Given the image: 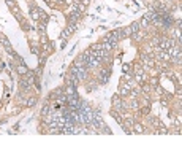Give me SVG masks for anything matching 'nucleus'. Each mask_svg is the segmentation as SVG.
<instances>
[{
  "label": "nucleus",
  "instance_id": "1",
  "mask_svg": "<svg viewBox=\"0 0 182 143\" xmlns=\"http://www.w3.org/2000/svg\"><path fill=\"white\" fill-rule=\"evenodd\" d=\"M158 46H160L161 49L168 51L170 48L174 46V40H173V38H160V43H158Z\"/></svg>",
  "mask_w": 182,
  "mask_h": 143
},
{
  "label": "nucleus",
  "instance_id": "2",
  "mask_svg": "<svg viewBox=\"0 0 182 143\" xmlns=\"http://www.w3.org/2000/svg\"><path fill=\"white\" fill-rule=\"evenodd\" d=\"M109 73H111L109 69H102V72H100V81H102V84L108 83V80H109Z\"/></svg>",
  "mask_w": 182,
  "mask_h": 143
},
{
  "label": "nucleus",
  "instance_id": "3",
  "mask_svg": "<svg viewBox=\"0 0 182 143\" xmlns=\"http://www.w3.org/2000/svg\"><path fill=\"white\" fill-rule=\"evenodd\" d=\"M75 29H76V24H70V26L62 32V38H67V37H70L73 32H75Z\"/></svg>",
  "mask_w": 182,
  "mask_h": 143
},
{
  "label": "nucleus",
  "instance_id": "4",
  "mask_svg": "<svg viewBox=\"0 0 182 143\" xmlns=\"http://www.w3.org/2000/svg\"><path fill=\"white\" fill-rule=\"evenodd\" d=\"M113 105H114V107H116V108H117V110H122V108H124V107H125V105H124V103H122V102H120V99H119V95H114V97H113Z\"/></svg>",
  "mask_w": 182,
  "mask_h": 143
},
{
  "label": "nucleus",
  "instance_id": "5",
  "mask_svg": "<svg viewBox=\"0 0 182 143\" xmlns=\"http://www.w3.org/2000/svg\"><path fill=\"white\" fill-rule=\"evenodd\" d=\"M40 13H41V10H40V8H32V18L35 19V21H38V19H40Z\"/></svg>",
  "mask_w": 182,
  "mask_h": 143
},
{
  "label": "nucleus",
  "instance_id": "6",
  "mask_svg": "<svg viewBox=\"0 0 182 143\" xmlns=\"http://www.w3.org/2000/svg\"><path fill=\"white\" fill-rule=\"evenodd\" d=\"M139 27H141V24H139V22H133V24L130 26V30H131V33H138Z\"/></svg>",
  "mask_w": 182,
  "mask_h": 143
},
{
  "label": "nucleus",
  "instance_id": "7",
  "mask_svg": "<svg viewBox=\"0 0 182 143\" xmlns=\"http://www.w3.org/2000/svg\"><path fill=\"white\" fill-rule=\"evenodd\" d=\"M29 87H30L29 80H21V89L22 91H29Z\"/></svg>",
  "mask_w": 182,
  "mask_h": 143
},
{
  "label": "nucleus",
  "instance_id": "8",
  "mask_svg": "<svg viewBox=\"0 0 182 143\" xmlns=\"http://www.w3.org/2000/svg\"><path fill=\"white\" fill-rule=\"evenodd\" d=\"M133 132H136V134H143V132H146V130H144V127L141 124H135V130Z\"/></svg>",
  "mask_w": 182,
  "mask_h": 143
},
{
  "label": "nucleus",
  "instance_id": "9",
  "mask_svg": "<svg viewBox=\"0 0 182 143\" xmlns=\"http://www.w3.org/2000/svg\"><path fill=\"white\" fill-rule=\"evenodd\" d=\"M16 70H18V73H19V75H25L27 72H29V70H27V67H25V65H19V67H18V69H16Z\"/></svg>",
  "mask_w": 182,
  "mask_h": 143
},
{
  "label": "nucleus",
  "instance_id": "10",
  "mask_svg": "<svg viewBox=\"0 0 182 143\" xmlns=\"http://www.w3.org/2000/svg\"><path fill=\"white\" fill-rule=\"evenodd\" d=\"M48 113H49V105L45 103V105H43V108H41V116H46Z\"/></svg>",
  "mask_w": 182,
  "mask_h": 143
},
{
  "label": "nucleus",
  "instance_id": "11",
  "mask_svg": "<svg viewBox=\"0 0 182 143\" xmlns=\"http://www.w3.org/2000/svg\"><path fill=\"white\" fill-rule=\"evenodd\" d=\"M111 116H113L114 119H116V121H117V122H122V119H120V116H119V113H117V111H116V110H113V111H111Z\"/></svg>",
  "mask_w": 182,
  "mask_h": 143
},
{
  "label": "nucleus",
  "instance_id": "12",
  "mask_svg": "<svg viewBox=\"0 0 182 143\" xmlns=\"http://www.w3.org/2000/svg\"><path fill=\"white\" fill-rule=\"evenodd\" d=\"M158 57H160V59H168V57H170V53H166V51H160V53H158Z\"/></svg>",
  "mask_w": 182,
  "mask_h": 143
},
{
  "label": "nucleus",
  "instance_id": "13",
  "mask_svg": "<svg viewBox=\"0 0 182 143\" xmlns=\"http://www.w3.org/2000/svg\"><path fill=\"white\" fill-rule=\"evenodd\" d=\"M120 94H122V95L130 94V86H122V91H120Z\"/></svg>",
  "mask_w": 182,
  "mask_h": 143
},
{
  "label": "nucleus",
  "instance_id": "14",
  "mask_svg": "<svg viewBox=\"0 0 182 143\" xmlns=\"http://www.w3.org/2000/svg\"><path fill=\"white\" fill-rule=\"evenodd\" d=\"M149 24H150V21L146 18V16H144V18H143V21H141V26H149Z\"/></svg>",
  "mask_w": 182,
  "mask_h": 143
},
{
  "label": "nucleus",
  "instance_id": "15",
  "mask_svg": "<svg viewBox=\"0 0 182 143\" xmlns=\"http://www.w3.org/2000/svg\"><path fill=\"white\" fill-rule=\"evenodd\" d=\"M38 29H40V32H41L43 35H45V32H46V27H45V24H40V26H38Z\"/></svg>",
  "mask_w": 182,
  "mask_h": 143
},
{
  "label": "nucleus",
  "instance_id": "16",
  "mask_svg": "<svg viewBox=\"0 0 182 143\" xmlns=\"http://www.w3.org/2000/svg\"><path fill=\"white\" fill-rule=\"evenodd\" d=\"M35 99H29V102H27V107H33V105H35Z\"/></svg>",
  "mask_w": 182,
  "mask_h": 143
},
{
  "label": "nucleus",
  "instance_id": "17",
  "mask_svg": "<svg viewBox=\"0 0 182 143\" xmlns=\"http://www.w3.org/2000/svg\"><path fill=\"white\" fill-rule=\"evenodd\" d=\"M136 80H138V83H141V84H143V83H144V75H138V76H136Z\"/></svg>",
  "mask_w": 182,
  "mask_h": 143
},
{
  "label": "nucleus",
  "instance_id": "18",
  "mask_svg": "<svg viewBox=\"0 0 182 143\" xmlns=\"http://www.w3.org/2000/svg\"><path fill=\"white\" fill-rule=\"evenodd\" d=\"M32 53H33V54H38V53H40V51H38V48H36L35 45L32 46Z\"/></svg>",
  "mask_w": 182,
  "mask_h": 143
},
{
  "label": "nucleus",
  "instance_id": "19",
  "mask_svg": "<svg viewBox=\"0 0 182 143\" xmlns=\"http://www.w3.org/2000/svg\"><path fill=\"white\" fill-rule=\"evenodd\" d=\"M122 69H124V72H130V70H131V67L128 65V64H127V65H124Z\"/></svg>",
  "mask_w": 182,
  "mask_h": 143
},
{
  "label": "nucleus",
  "instance_id": "20",
  "mask_svg": "<svg viewBox=\"0 0 182 143\" xmlns=\"http://www.w3.org/2000/svg\"><path fill=\"white\" fill-rule=\"evenodd\" d=\"M131 108H135V110L138 108V102H136V100H133V102H131Z\"/></svg>",
  "mask_w": 182,
  "mask_h": 143
},
{
  "label": "nucleus",
  "instance_id": "21",
  "mask_svg": "<svg viewBox=\"0 0 182 143\" xmlns=\"http://www.w3.org/2000/svg\"><path fill=\"white\" fill-rule=\"evenodd\" d=\"M150 83H152L154 86H157V84H158V80H157V78H152V80H150Z\"/></svg>",
  "mask_w": 182,
  "mask_h": 143
},
{
  "label": "nucleus",
  "instance_id": "22",
  "mask_svg": "<svg viewBox=\"0 0 182 143\" xmlns=\"http://www.w3.org/2000/svg\"><path fill=\"white\" fill-rule=\"evenodd\" d=\"M141 111H143L144 114H147V113H149V108H143V110H141Z\"/></svg>",
  "mask_w": 182,
  "mask_h": 143
},
{
  "label": "nucleus",
  "instance_id": "23",
  "mask_svg": "<svg viewBox=\"0 0 182 143\" xmlns=\"http://www.w3.org/2000/svg\"><path fill=\"white\" fill-rule=\"evenodd\" d=\"M3 67H5V64L2 62V59H0V69H3Z\"/></svg>",
  "mask_w": 182,
  "mask_h": 143
}]
</instances>
